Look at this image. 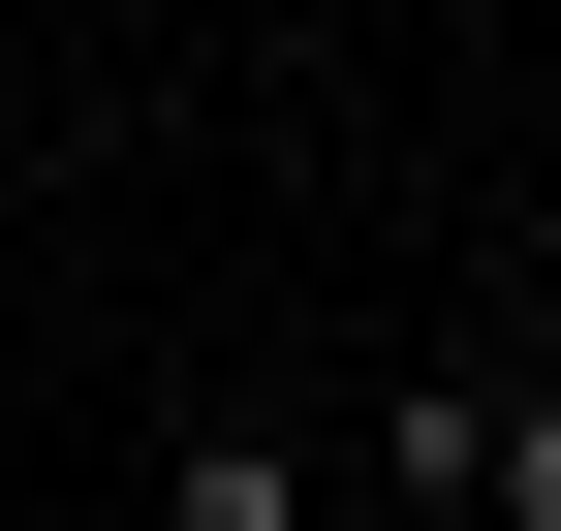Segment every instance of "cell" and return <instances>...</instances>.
<instances>
[{"mask_svg":"<svg viewBox=\"0 0 561 531\" xmlns=\"http://www.w3.org/2000/svg\"><path fill=\"white\" fill-rule=\"evenodd\" d=\"M157 531H312V438H250V407L157 438Z\"/></svg>","mask_w":561,"mask_h":531,"instance_id":"cell-1","label":"cell"},{"mask_svg":"<svg viewBox=\"0 0 561 531\" xmlns=\"http://www.w3.org/2000/svg\"><path fill=\"white\" fill-rule=\"evenodd\" d=\"M468 531H561V375H500V407H468Z\"/></svg>","mask_w":561,"mask_h":531,"instance_id":"cell-2","label":"cell"},{"mask_svg":"<svg viewBox=\"0 0 561 531\" xmlns=\"http://www.w3.org/2000/svg\"><path fill=\"white\" fill-rule=\"evenodd\" d=\"M500 375H561V250H530V344H500Z\"/></svg>","mask_w":561,"mask_h":531,"instance_id":"cell-3","label":"cell"}]
</instances>
